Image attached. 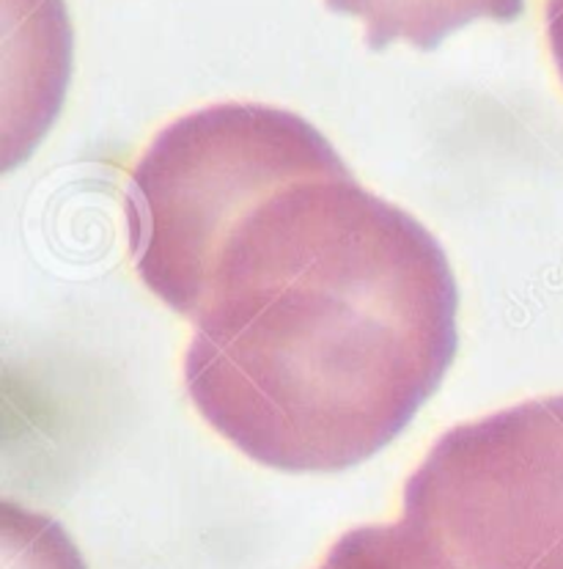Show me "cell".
I'll use <instances>...</instances> for the list:
<instances>
[{"instance_id": "obj_5", "label": "cell", "mask_w": 563, "mask_h": 569, "mask_svg": "<svg viewBox=\"0 0 563 569\" xmlns=\"http://www.w3.org/2000/svg\"><path fill=\"white\" fill-rule=\"evenodd\" d=\"M316 569H468L426 528L404 518L346 531Z\"/></svg>"}, {"instance_id": "obj_2", "label": "cell", "mask_w": 563, "mask_h": 569, "mask_svg": "<svg viewBox=\"0 0 563 569\" xmlns=\"http://www.w3.org/2000/svg\"><path fill=\"white\" fill-rule=\"evenodd\" d=\"M339 160L292 110L225 102L168 124L127 184L130 246L149 292L188 317L207 267L270 196Z\"/></svg>"}, {"instance_id": "obj_1", "label": "cell", "mask_w": 563, "mask_h": 569, "mask_svg": "<svg viewBox=\"0 0 563 569\" xmlns=\"http://www.w3.org/2000/svg\"><path fill=\"white\" fill-rule=\"evenodd\" d=\"M456 306L440 242L339 157L214 253L188 313L184 386L259 466L335 473L385 449L438 391Z\"/></svg>"}, {"instance_id": "obj_3", "label": "cell", "mask_w": 563, "mask_h": 569, "mask_svg": "<svg viewBox=\"0 0 563 569\" xmlns=\"http://www.w3.org/2000/svg\"><path fill=\"white\" fill-rule=\"evenodd\" d=\"M404 518L468 569H563V393L449 429L404 485Z\"/></svg>"}, {"instance_id": "obj_6", "label": "cell", "mask_w": 563, "mask_h": 569, "mask_svg": "<svg viewBox=\"0 0 563 569\" xmlns=\"http://www.w3.org/2000/svg\"><path fill=\"white\" fill-rule=\"evenodd\" d=\"M544 20H547V42L553 50V61L563 80V0H547Z\"/></svg>"}, {"instance_id": "obj_4", "label": "cell", "mask_w": 563, "mask_h": 569, "mask_svg": "<svg viewBox=\"0 0 563 569\" xmlns=\"http://www.w3.org/2000/svg\"><path fill=\"white\" fill-rule=\"evenodd\" d=\"M330 11L358 17L365 44L382 50L391 42H410L434 50L445 37L475 20L512 22L525 11V0H324Z\"/></svg>"}]
</instances>
